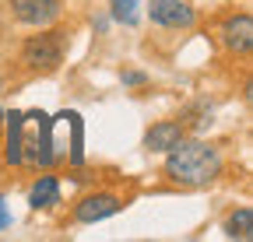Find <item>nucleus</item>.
Wrapping results in <instances>:
<instances>
[{"instance_id": "f8f14e48", "label": "nucleus", "mask_w": 253, "mask_h": 242, "mask_svg": "<svg viewBox=\"0 0 253 242\" xmlns=\"http://www.w3.org/2000/svg\"><path fill=\"white\" fill-rule=\"evenodd\" d=\"M137 4L141 0H109V14L120 25H134L137 21Z\"/></svg>"}, {"instance_id": "4468645a", "label": "nucleus", "mask_w": 253, "mask_h": 242, "mask_svg": "<svg viewBox=\"0 0 253 242\" xmlns=\"http://www.w3.org/2000/svg\"><path fill=\"white\" fill-rule=\"evenodd\" d=\"M7 225H11V210L4 207V200H0V232H4Z\"/></svg>"}, {"instance_id": "0eeeda50", "label": "nucleus", "mask_w": 253, "mask_h": 242, "mask_svg": "<svg viewBox=\"0 0 253 242\" xmlns=\"http://www.w3.org/2000/svg\"><path fill=\"white\" fill-rule=\"evenodd\" d=\"M120 207H123L120 197H113V193H95V197H84V200L74 207V218H78L81 225H95V221L116 214Z\"/></svg>"}, {"instance_id": "6e6552de", "label": "nucleus", "mask_w": 253, "mask_h": 242, "mask_svg": "<svg viewBox=\"0 0 253 242\" xmlns=\"http://www.w3.org/2000/svg\"><path fill=\"white\" fill-rule=\"evenodd\" d=\"M221 42H225L232 53H250L253 46V18L250 14H236L221 25Z\"/></svg>"}, {"instance_id": "7ed1b4c3", "label": "nucleus", "mask_w": 253, "mask_h": 242, "mask_svg": "<svg viewBox=\"0 0 253 242\" xmlns=\"http://www.w3.org/2000/svg\"><path fill=\"white\" fill-rule=\"evenodd\" d=\"M49 151L53 162L71 158V165H81V119L78 112H60L49 119Z\"/></svg>"}, {"instance_id": "20e7f679", "label": "nucleus", "mask_w": 253, "mask_h": 242, "mask_svg": "<svg viewBox=\"0 0 253 242\" xmlns=\"http://www.w3.org/2000/svg\"><path fill=\"white\" fill-rule=\"evenodd\" d=\"M63 32H42V35H32L21 49V60L32 67V70H56L63 64Z\"/></svg>"}, {"instance_id": "1a4fd4ad", "label": "nucleus", "mask_w": 253, "mask_h": 242, "mask_svg": "<svg viewBox=\"0 0 253 242\" xmlns=\"http://www.w3.org/2000/svg\"><path fill=\"white\" fill-rule=\"evenodd\" d=\"M183 140V123H155L148 134H144V147L148 151H169V147H176Z\"/></svg>"}, {"instance_id": "39448f33", "label": "nucleus", "mask_w": 253, "mask_h": 242, "mask_svg": "<svg viewBox=\"0 0 253 242\" xmlns=\"http://www.w3.org/2000/svg\"><path fill=\"white\" fill-rule=\"evenodd\" d=\"M148 18L158 28H190L194 25V7L183 4V0H151Z\"/></svg>"}, {"instance_id": "423d86ee", "label": "nucleus", "mask_w": 253, "mask_h": 242, "mask_svg": "<svg viewBox=\"0 0 253 242\" xmlns=\"http://www.w3.org/2000/svg\"><path fill=\"white\" fill-rule=\"evenodd\" d=\"M11 11H14V18H18L21 25H36V28H42V25L56 21V14H60V0H11Z\"/></svg>"}, {"instance_id": "9d476101", "label": "nucleus", "mask_w": 253, "mask_h": 242, "mask_svg": "<svg viewBox=\"0 0 253 242\" xmlns=\"http://www.w3.org/2000/svg\"><path fill=\"white\" fill-rule=\"evenodd\" d=\"M28 204L32 207H53V204H60V183H56V175H39V183L32 186V193H28Z\"/></svg>"}, {"instance_id": "9b49d317", "label": "nucleus", "mask_w": 253, "mask_h": 242, "mask_svg": "<svg viewBox=\"0 0 253 242\" xmlns=\"http://www.w3.org/2000/svg\"><path fill=\"white\" fill-rule=\"evenodd\" d=\"M225 228H229V235H232V239L250 242V239H253V210H250V207H239L236 214L229 218V225H225Z\"/></svg>"}, {"instance_id": "ddd939ff", "label": "nucleus", "mask_w": 253, "mask_h": 242, "mask_svg": "<svg viewBox=\"0 0 253 242\" xmlns=\"http://www.w3.org/2000/svg\"><path fill=\"white\" fill-rule=\"evenodd\" d=\"M123 84H144V74L141 70H126L123 74Z\"/></svg>"}, {"instance_id": "f03ea898", "label": "nucleus", "mask_w": 253, "mask_h": 242, "mask_svg": "<svg viewBox=\"0 0 253 242\" xmlns=\"http://www.w3.org/2000/svg\"><path fill=\"white\" fill-rule=\"evenodd\" d=\"M221 172V158L211 144L201 140H179L176 147H169L166 158V175L179 186H208L211 179Z\"/></svg>"}, {"instance_id": "f257e3e1", "label": "nucleus", "mask_w": 253, "mask_h": 242, "mask_svg": "<svg viewBox=\"0 0 253 242\" xmlns=\"http://www.w3.org/2000/svg\"><path fill=\"white\" fill-rule=\"evenodd\" d=\"M7 162L11 165H53L49 151V119L32 109V112H11L7 116Z\"/></svg>"}]
</instances>
